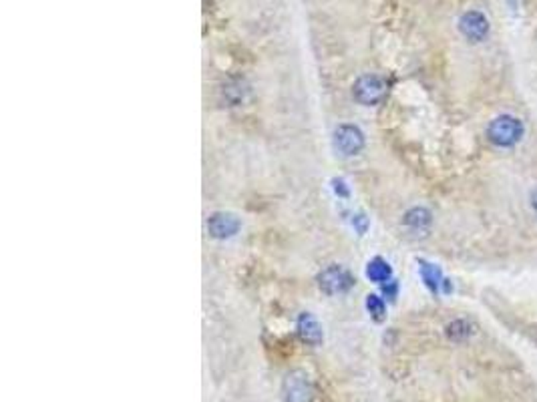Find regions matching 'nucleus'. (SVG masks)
Segmentation results:
<instances>
[{
  "label": "nucleus",
  "instance_id": "1",
  "mask_svg": "<svg viewBox=\"0 0 537 402\" xmlns=\"http://www.w3.org/2000/svg\"><path fill=\"white\" fill-rule=\"evenodd\" d=\"M487 137L497 147H513L519 139L523 137V125L515 117L501 115L489 123Z\"/></svg>",
  "mask_w": 537,
  "mask_h": 402
},
{
  "label": "nucleus",
  "instance_id": "2",
  "mask_svg": "<svg viewBox=\"0 0 537 402\" xmlns=\"http://www.w3.org/2000/svg\"><path fill=\"white\" fill-rule=\"evenodd\" d=\"M282 394H284V402H312L314 388L310 383V376L304 370L288 372L282 384Z\"/></svg>",
  "mask_w": 537,
  "mask_h": 402
},
{
  "label": "nucleus",
  "instance_id": "3",
  "mask_svg": "<svg viewBox=\"0 0 537 402\" xmlns=\"http://www.w3.org/2000/svg\"><path fill=\"white\" fill-rule=\"evenodd\" d=\"M384 93H386V85L379 75H363L352 85V97L365 107H372V105L381 103Z\"/></svg>",
  "mask_w": 537,
  "mask_h": 402
},
{
  "label": "nucleus",
  "instance_id": "4",
  "mask_svg": "<svg viewBox=\"0 0 537 402\" xmlns=\"http://www.w3.org/2000/svg\"><path fill=\"white\" fill-rule=\"evenodd\" d=\"M334 149L345 157L358 155L365 147V133L354 125H340L332 137Z\"/></svg>",
  "mask_w": 537,
  "mask_h": 402
},
{
  "label": "nucleus",
  "instance_id": "5",
  "mask_svg": "<svg viewBox=\"0 0 537 402\" xmlns=\"http://www.w3.org/2000/svg\"><path fill=\"white\" fill-rule=\"evenodd\" d=\"M242 228L240 219L230 211H215L208 219V231L215 240H230Z\"/></svg>",
  "mask_w": 537,
  "mask_h": 402
},
{
  "label": "nucleus",
  "instance_id": "6",
  "mask_svg": "<svg viewBox=\"0 0 537 402\" xmlns=\"http://www.w3.org/2000/svg\"><path fill=\"white\" fill-rule=\"evenodd\" d=\"M318 284H320V290H324L327 294L336 296V294H342V292H346L348 287L352 286V278L340 266H328L318 276Z\"/></svg>",
  "mask_w": 537,
  "mask_h": 402
},
{
  "label": "nucleus",
  "instance_id": "7",
  "mask_svg": "<svg viewBox=\"0 0 537 402\" xmlns=\"http://www.w3.org/2000/svg\"><path fill=\"white\" fill-rule=\"evenodd\" d=\"M459 31L463 37L473 42H481L489 35V20L485 19L477 10H469L465 12L459 20Z\"/></svg>",
  "mask_w": 537,
  "mask_h": 402
},
{
  "label": "nucleus",
  "instance_id": "8",
  "mask_svg": "<svg viewBox=\"0 0 537 402\" xmlns=\"http://www.w3.org/2000/svg\"><path fill=\"white\" fill-rule=\"evenodd\" d=\"M296 330H298V336L302 338V342H306L310 346H318L322 342V338H324L322 326L318 324V320L310 312L300 314V318L296 322Z\"/></svg>",
  "mask_w": 537,
  "mask_h": 402
},
{
  "label": "nucleus",
  "instance_id": "9",
  "mask_svg": "<svg viewBox=\"0 0 537 402\" xmlns=\"http://www.w3.org/2000/svg\"><path fill=\"white\" fill-rule=\"evenodd\" d=\"M393 276V269L388 266V262H384L383 258H374L368 262L366 266V278L374 284H388Z\"/></svg>",
  "mask_w": 537,
  "mask_h": 402
},
{
  "label": "nucleus",
  "instance_id": "10",
  "mask_svg": "<svg viewBox=\"0 0 537 402\" xmlns=\"http://www.w3.org/2000/svg\"><path fill=\"white\" fill-rule=\"evenodd\" d=\"M404 224L415 231L427 230L431 226V213L424 208H415L404 215Z\"/></svg>",
  "mask_w": 537,
  "mask_h": 402
},
{
  "label": "nucleus",
  "instance_id": "11",
  "mask_svg": "<svg viewBox=\"0 0 537 402\" xmlns=\"http://www.w3.org/2000/svg\"><path fill=\"white\" fill-rule=\"evenodd\" d=\"M471 334H473V328H471L469 322H465V320H455V322H451V324L447 326V336H449L453 342H463V340H467Z\"/></svg>",
  "mask_w": 537,
  "mask_h": 402
},
{
  "label": "nucleus",
  "instance_id": "12",
  "mask_svg": "<svg viewBox=\"0 0 537 402\" xmlns=\"http://www.w3.org/2000/svg\"><path fill=\"white\" fill-rule=\"evenodd\" d=\"M421 276L422 282L427 284V287L431 292H437L439 290V284H441V271L439 268H435L433 264L429 262H421Z\"/></svg>",
  "mask_w": 537,
  "mask_h": 402
},
{
  "label": "nucleus",
  "instance_id": "13",
  "mask_svg": "<svg viewBox=\"0 0 537 402\" xmlns=\"http://www.w3.org/2000/svg\"><path fill=\"white\" fill-rule=\"evenodd\" d=\"M366 310H368V314L377 320V322H381L384 320V314H386V306H384L383 298H379V296H374V294H370V296H366Z\"/></svg>",
  "mask_w": 537,
  "mask_h": 402
},
{
  "label": "nucleus",
  "instance_id": "14",
  "mask_svg": "<svg viewBox=\"0 0 537 402\" xmlns=\"http://www.w3.org/2000/svg\"><path fill=\"white\" fill-rule=\"evenodd\" d=\"M352 228L363 235V233L368 230V219H366L363 213H354V215H352Z\"/></svg>",
  "mask_w": 537,
  "mask_h": 402
},
{
  "label": "nucleus",
  "instance_id": "15",
  "mask_svg": "<svg viewBox=\"0 0 537 402\" xmlns=\"http://www.w3.org/2000/svg\"><path fill=\"white\" fill-rule=\"evenodd\" d=\"M332 183H334V192H336L338 197H346L348 195V185L345 183V179H334Z\"/></svg>",
  "mask_w": 537,
  "mask_h": 402
},
{
  "label": "nucleus",
  "instance_id": "16",
  "mask_svg": "<svg viewBox=\"0 0 537 402\" xmlns=\"http://www.w3.org/2000/svg\"><path fill=\"white\" fill-rule=\"evenodd\" d=\"M531 208L537 211V190L534 193H531Z\"/></svg>",
  "mask_w": 537,
  "mask_h": 402
}]
</instances>
